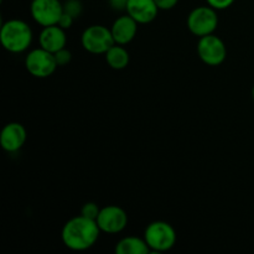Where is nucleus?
Instances as JSON below:
<instances>
[{
	"label": "nucleus",
	"mask_w": 254,
	"mask_h": 254,
	"mask_svg": "<svg viewBox=\"0 0 254 254\" xmlns=\"http://www.w3.org/2000/svg\"><path fill=\"white\" fill-rule=\"evenodd\" d=\"M101 233L96 221L78 215L64 223L61 231V240L68 250L82 252L93 247Z\"/></svg>",
	"instance_id": "1"
},
{
	"label": "nucleus",
	"mask_w": 254,
	"mask_h": 254,
	"mask_svg": "<svg viewBox=\"0 0 254 254\" xmlns=\"http://www.w3.org/2000/svg\"><path fill=\"white\" fill-rule=\"evenodd\" d=\"M0 41L2 47L10 54H21L31 45L32 30L24 20H7L0 29Z\"/></svg>",
	"instance_id": "2"
},
{
	"label": "nucleus",
	"mask_w": 254,
	"mask_h": 254,
	"mask_svg": "<svg viewBox=\"0 0 254 254\" xmlns=\"http://www.w3.org/2000/svg\"><path fill=\"white\" fill-rule=\"evenodd\" d=\"M144 240L151 252H168L176 243L175 228L165 221H154L146 226Z\"/></svg>",
	"instance_id": "3"
},
{
	"label": "nucleus",
	"mask_w": 254,
	"mask_h": 254,
	"mask_svg": "<svg viewBox=\"0 0 254 254\" xmlns=\"http://www.w3.org/2000/svg\"><path fill=\"white\" fill-rule=\"evenodd\" d=\"M218 26L217 10L207 6H197L188 16V29L192 35L203 37L215 32Z\"/></svg>",
	"instance_id": "4"
},
{
	"label": "nucleus",
	"mask_w": 254,
	"mask_h": 254,
	"mask_svg": "<svg viewBox=\"0 0 254 254\" xmlns=\"http://www.w3.org/2000/svg\"><path fill=\"white\" fill-rule=\"evenodd\" d=\"M81 42L87 52L93 55H104L116 45L111 29L103 25L88 26L81 36Z\"/></svg>",
	"instance_id": "5"
},
{
	"label": "nucleus",
	"mask_w": 254,
	"mask_h": 254,
	"mask_svg": "<svg viewBox=\"0 0 254 254\" xmlns=\"http://www.w3.org/2000/svg\"><path fill=\"white\" fill-rule=\"evenodd\" d=\"M57 67L59 64L55 55L42 47L31 50L25 57V68L36 78H47L52 76Z\"/></svg>",
	"instance_id": "6"
},
{
	"label": "nucleus",
	"mask_w": 254,
	"mask_h": 254,
	"mask_svg": "<svg viewBox=\"0 0 254 254\" xmlns=\"http://www.w3.org/2000/svg\"><path fill=\"white\" fill-rule=\"evenodd\" d=\"M198 57L207 66H220L227 57V47L222 39L211 34L200 37L197 44Z\"/></svg>",
	"instance_id": "7"
},
{
	"label": "nucleus",
	"mask_w": 254,
	"mask_h": 254,
	"mask_svg": "<svg viewBox=\"0 0 254 254\" xmlns=\"http://www.w3.org/2000/svg\"><path fill=\"white\" fill-rule=\"evenodd\" d=\"M30 12L40 26H51L59 24L60 17L64 14V4L60 0H32Z\"/></svg>",
	"instance_id": "8"
},
{
	"label": "nucleus",
	"mask_w": 254,
	"mask_h": 254,
	"mask_svg": "<svg viewBox=\"0 0 254 254\" xmlns=\"http://www.w3.org/2000/svg\"><path fill=\"white\" fill-rule=\"evenodd\" d=\"M96 222L101 232L117 235L126 230L127 225H128V215L119 206L109 205L101 208V212H99Z\"/></svg>",
	"instance_id": "9"
},
{
	"label": "nucleus",
	"mask_w": 254,
	"mask_h": 254,
	"mask_svg": "<svg viewBox=\"0 0 254 254\" xmlns=\"http://www.w3.org/2000/svg\"><path fill=\"white\" fill-rule=\"evenodd\" d=\"M26 129L21 123L11 122L0 131V145L6 153H16L26 141Z\"/></svg>",
	"instance_id": "10"
},
{
	"label": "nucleus",
	"mask_w": 254,
	"mask_h": 254,
	"mask_svg": "<svg viewBox=\"0 0 254 254\" xmlns=\"http://www.w3.org/2000/svg\"><path fill=\"white\" fill-rule=\"evenodd\" d=\"M159 10L155 0H129L127 14L138 24H149L156 19Z\"/></svg>",
	"instance_id": "11"
},
{
	"label": "nucleus",
	"mask_w": 254,
	"mask_h": 254,
	"mask_svg": "<svg viewBox=\"0 0 254 254\" xmlns=\"http://www.w3.org/2000/svg\"><path fill=\"white\" fill-rule=\"evenodd\" d=\"M138 22L128 14L119 16L111 26L112 35L117 45L130 44L138 32Z\"/></svg>",
	"instance_id": "12"
},
{
	"label": "nucleus",
	"mask_w": 254,
	"mask_h": 254,
	"mask_svg": "<svg viewBox=\"0 0 254 254\" xmlns=\"http://www.w3.org/2000/svg\"><path fill=\"white\" fill-rule=\"evenodd\" d=\"M40 47L47 50V51L55 52L64 49L67 44V36L64 29L59 25H51L42 29L39 36Z\"/></svg>",
	"instance_id": "13"
},
{
	"label": "nucleus",
	"mask_w": 254,
	"mask_h": 254,
	"mask_svg": "<svg viewBox=\"0 0 254 254\" xmlns=\"http://www.w3.org/2000/svg\"><path fill=\"white\" fill-rule=\"evenodd\" d=\"M114 252L117 254H148L151 251L144 238L129 236L117 242Z\"/></svg>",
	"instance_id": "14"
},
{
	"label": "nucleus",
	"mask_w": 254,
	"mask_h": 254,
	"mask_svg": "<svg viewBox=\"0 0 254 254\" xmlns=\"http://www.w3.org/2000/svg\"><path fill=\"white\" fill-rule=\"evenodd\" d=\"M106 62L111 68L113 69H124L129 64L130 56L129 52L123 47V45H113L108 51L104 54Z\"/></svg>",
	"instance_id": "15"
},
{
	"label": "nucleus",
	"mask_w": 254,
	"mask_h": 254,
	"mask_svg": "<svg viewBox=\"0 0 254 254\" xmlns=\"http://www.w3.org/2000/svg\"><path fill=\"white\" fill-rule=\"evenodd\" d=\"M82 10H83V6H82V2L79 0H66L64 2V11L71 15L74 19L81 16Z\"/></svg>",
	"instance_id": "16"
},
{
	"label": "nucleus",
	"mask_w": 254,
	"mask_h": 254,
	"mask_svg": "<svg viewBox=\"0 0 254 254\" xmlns=\"http://www.w3.org/2000/svg\"><path fill=\"white\" fill-rule=\"evenodd\" d=\"M99 212H101V207L96 202H86L81 208V215L89 218V220L96 221Z\"/></svg>",
	"instance_id": "17"
},
{
	"label": "nucleus",
	"mask_w": 254,
	"mask_h": 254,
	"mask_svg": "<svg viewBox=\"0 0 254 254\" xmlns=\"http://www.w3.org/2000/svg\"><path fill=\"white\" fill-rule=\"evenodd\" d=\"M54 55H55V59H56V62H57V64H59V67L67 66V64H68L72 60V54L66 49V47L62 50H60V51L55 52Z\"/></svg>",
	"instance_id": "18"
},
{
	"label": "nucleus",
	"mask_w": 254,
	"mask_h": 254,
	"mask_svg": "<svg viewBox=\"0 0 254 254\" xmlns=\"http://www.w3.org/2000/svg\"><path fill=\"white\" fill-rule=\"evenodd\" d=\"M206 2L216 10H225L228 9L235 2V0H206Z\"/></svg>",
	"instance_id": "19"
},
{
	"label": "nucleus",
	"mask_w": 254,
	"mask_h": 254,
	"mask_svg": "<svg viewBox=\"0 0 254 254\" xmlns=\"http://www.w3.org/2000/svg\"><path fill=\"white\" fill-rule=\"evenodd\" d=\"M74 17H72L71 15L69 14H67V12H64V14H62V16L60 17V20H59V26H61L62 29H64V30H67V29H69V27L72 26V25H73V22H74Z\"/></svg>",
	"instance_id": "20"
},
{
	"label": "nucleus",
	"mask_w": 254,
	"mask_h": 254,
	"mask_svg": "<svg viewBox=\"0 0 254 254\" xmlns=\"http://www.w3.org/2000/svg\"><path fill=\"white\" fill-rule=\"evenodd\" d=\"M129 0H108L109 6L116 11H127Z\"/></svg>",
	"instance_id": "21"
},
{
	"label": "nucleus",
	"mask_w": 254,
	"mask_h": 254,
	"mask_svg": "<svg viewBox=\"0 0 254 254\" xmlns=\"http://www.w3.org/2000/svg\"><path fill=\"white\" fill-rule=\"evenodd\" d=\"M155 2L160 10H170L178 5L179 0H155Z\"/></svg>",
	"instance_id": "22"
},
{
	"label": "nucleus",
	"mask_w": 254,
	"mask_h": 254,
	"mask_svg": "<svg viewBox=\"0 0 254 254\" xmlns=\"http://www.w3.org/2000/svg\"><path fill=\"white\" fill-rule=\"evenodd\" d=\"M252 98L254 99V86H253V88H252Z\"/></svg>",
	"instance_id": "23"
}]
</instances>
